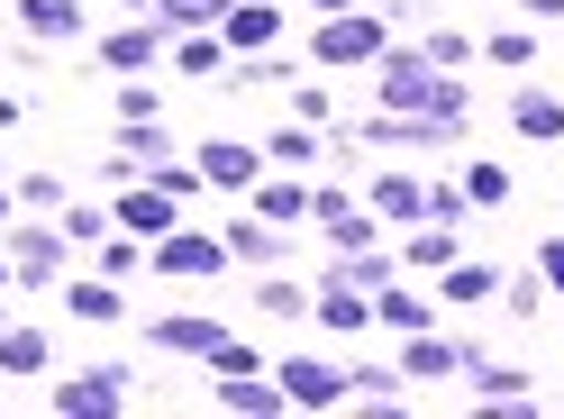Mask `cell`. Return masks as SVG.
Segmentation results:
<instances>
[{
	"label": "cell",
	"instance_id": "2",
	"mask_svg": "<svg viewBox=\"0 0 564 419\" xmlns=\"http://www.w3.org/2000/svg\"><path fill=\"white\" fill-rule=\"evenodd\" d=\"M455 137H465V119H401V110H373L365 128H346L328 155H356V147H392V155H446Z\"/></svg>",
	"mask_w": 564,
	"mask_h": 419
},
{
	"label": "cell",
	"instance_id": "47",
	"mask_svg": "<svg viewBox=\"0 0 564 419\" xmlns=\"http://www.w3.org/2000/svg\"><path fill=\"white\" fill-rule=\"evenodd\" d=\"M310 10H319V19H337V10H356V0H310Z\"/></svg>",
	"mask_w": 564,
	"mask_h": 419
},
{
	"label": "cell",
	"instance_id": "30",
	"mask_svg": "<svg viewBox=\"0 0 564 419\" xmlns=\"http://www.w3.org/2000/svg\"><path fill=\"white\" fill-rule=\"evenodd\" d=\"M237 10V0H155V19L173 28V37H192V28H219Z\"/></svg>",
	"mask_w": 564,
	"mask_h": 419
},
{
	"label": "cell",
	"instance_id": "17",
	"mask_svg": "<svg viewBox=\"0 0 564 419\" xmlns=\"http://www.w3.org/2000/svg\"><path fill=\"white\" fill-rule=\"evenodd\" d=\"M246 201H256V219H264V228H301V219H310V192H301L282 164L256 173V183H246Z\"/></svg>",
	"mask_w": 564,
	"mask_h": 419
},
{
	"label": "cell",
	"instance_id": "31",
	"mask_svg": "<svg viewBox=\"0 0 564 419\" xmlns=\"http://www.w3.org/2000/svg\"><path fill=\"white\" fill-rule=\"evenodd\" d=\"M482 55L501 64V74H528V64H538V37H528V28H491V37H482Z\"/></svg>",
	"mask_w": 564,
	"mask_h": 419
},
{
	"label": "cell",
	"instance_id": "10",
	"mask_svg": "<svg viewBox=\"0 0 564 419\" xmlns=\"http://www.w3.org/2000/svg\"><path fill=\"white\" fill-rule=\"evenodd\" d=\"M28 46H91V10L83 0H10Z\"/></svg>",
	"mask_w": 564,
	"mask_h": 419
},
{
	"label": "cell",
	"instance_id": "29",
	"mask_svg": "<svg viewBox=\"0 0 564 419\" xmlns=\"http://www.w3.org/2000/svg\"><path fill=\"white\" fill-rule=\"evenodd\" d=\"M373 320H392V329L410 337V329H429V320H437V301H419V292H401V283H382V292H373Z\"/></svg>",
	"mask_w": 564,
	"mask_h": 419
},
{
	"label": "cell",
	"instance_id": "13",
	"mask_svg": "<svg viewBox=\"0 0 564 419\" xmlns=\"http://www.w3.org/2000/svg\"><path fill=\"white\" fill-rule=\"evenodd\" d=\"M119 228H128V237H147V247H155L164 228H183V201H173V192H155L147 173H137V183H119Z\"/></svg>",
	"mask_w": 564,
	"mask_h": 419
},
{
	"label": "cell",
	"instance_id": "50",
	"mask_svg": "<svg viewBox=\"0 0 564 419\" xmlns=\"http://www.w3.org/2000/svg\"><path fill=\"white\" fill-rule=\"evenodd\" d=\"M10 283H19V273H10V256H0V292H10Z\"/></svg>",
	"mask_w": 564,
	"mask_h": 419
},
{
	"label": "cell",
	"instance_id": "14",
	"mask_svg": "<svg viewBox=\"0 0 564 419\" xmlns=\"http://www.w3.org/2000/svg\"><path fill=\"white\" fill-rule=\"evenodd\" d=\"M228 329L219 320H209V310H164V320H147V346H155V356H200L209 365V346H219Z\"/></svg>",
	"mask_w": 564,
	"mask_h": 419
},
{
	"label": "cell",
	"instance_id": "21",
	"mask_svg": "<svg viewBox=\"0 0 564 419\" xmlns=\"http://www.w3.org/2000/svg\"><path fill=\"white\" fill-rule=\"evenodd\" d=\"M365 210H373V219H401V228H419V219H429V183H419V173H382V183L365 192Z\"/></svg>",
	"mask_w": 564,
	"mask_h": 419
},
{
	"label": "cell",
	"instance_id": "7",
	"mask_svg": "<svg viewBox=\"0 0 564 419\" xmlns=\"http://www.w3.org/2000/svg\"><path fill=\"white\" fill-rule=\"evenodd\" d=\"M310 228H319L337 256H356V247H373V237H382V219H373L365 201H346L337 183H319V192H310Z\"/></svg>",
	"mask_w": 564,
	"mask_h": 419
},
{
	"label": "cell",
	"instance_id": "20",
	"mask_svg": "<svg viewBox=\"0 0 564 419\" xmlns=\"http://www.w3.org/2000/svg\"><path fill=\"white\" fill-rule=\"evenodd\" d=\"M510 128L528 137V147H555V137H564V100L538 92V83H519V92H510Z\"/></svg>",
	"mask_w": 564,
	"mask_h": 419
},
{
	"label": "cell",
	"instance_id": "6",
	"mask_svg": "<svg viewBox=\"0 0 564 419\" xmlns=\"http://www.w3.org/2000/svg\"><path fill=\"white\" fill-rule=\"evenodd\" d=\"M147 265L164 273V283H219L237 256H228V237H209V228H164L147 247Z\"/></svg>",
	"mask_w": 564,
	"mask_h": 419
},
{
	"label": "cell",
	"instance_id": "8",
	"mask_svg": "<svg viewBox=\"0 0 564 419\" xmlns=\"http://www.w3.org/2000/svg\"><path fill=\"white\" fill-rule=\"evenodd\" d=\"M273 383L292 410H346V365H328V356H282Z\"/></svg>",
	"mask_w": 564,
	"mask_h": 419
},
{
	"label": "cell",
	"instance_id": "46",
	"mask_svg": "<svg viewBox=\"0 0 564 419\" xmlns=\"http://www.w3.org/2000/svg\"><path fill=\"white\" fill-rule=\"evenodd\" d=\"M519 10H528V19H564V0H519Z\"/></svg>",
	"mask_w": 564,
	"mask_h": 419
},
{
	"label": "cell",
	"instance_id": "27",
	"mask_svg": "<svg viewBox=\"0 0 564 419\" xmlns=\"http://www.w3.org/2000/svg\"><path fill=\"white\" fill-rule=\"evenodd\" d=\"M401 265H410V273H429V283H437V273L455 265V228H437V219H419V237L401 247Z\"/></svg>",
	"mask_w": 564,
	"mask_h": 419
},
{
	"label": "cell",
	"instance_id": "1",
	"mask_svg": "<svg viewBox=\"0 0 564 419\" xmlns=\"http://www.w3.org/2000/svg\"><path fill=\"white\" fill-rule=\"evenodd\" d=\"M373 92H382V110H401V119H474V92L455 83L429 46H382L373 55Z\"/></svg>",
	"mask_w": 564,
	"mask_h": 419
},
{
	"label": "cell",
	"instance_id": "41",
	"mask_svg": "<svg viewBox=\"0 0 564 419\" xmlns=\"http://www.w3.org/2000/svg\"><path fill=\"white\" fill-rule=\"evenodd\" d=\"M110 228H119V219H100V210H74V201H64V237H74V247H100Z\"/></svg>",
	"mask_w": 564,
	"mask_h": 419
},
{
	"label": "cell",
	"instance_id": "28",
	"mask_svg": "<svg viewBox=\"0 0 564 419\" xmlns=\"http://www.w3.org/2000/svg\"><path fill=\"white\" fill-rule=\"evenodd\" d=\"M491 292H501V265H465V256H455L437 273V301H491Z\"/></svg>",
	"mask_w": 564,
	"mask_h": 419
},
{
	"label": "cell",
	"instance_id": "48",
	"mask_svg": "<svg viewBox=\"0 0 564 419\" xmlns=\"http://www.w3.org/2000/svg\"><path fill=\"white\" fill-rule=\"evenodd\" d=\"M10 119H19V100H10V92H0V128H10Z\"/></svg>",
	"mask_w": 564,
	"mask_h": 419
},
{
	"label": "cell",
	"instance_id": "4",
	"mask_svg": "<svg viewBox=\"0 0 564 419\" xmlns=\"http://www.w3.org/2000/svg\"><path fill=\"white\" fill-rule=\"evenodd\" d=\"M382 46H392V10H337V19H319V37H310V55H319L328 74H356Z\"/></svg>",
	"mask_w": 564,
	"mask_h": 419
},
{
	"label": "cell",
	"instance_id": "39",
	"mask_svg": "<svg viewBox=\"0 0 564 419\" xmlns=\"http://www.w3.org/2000/svg\"><path fill=\"white\" fill-rule=\"evenodd\" d=\"M419 46H429V55L446 64V74H455V64H465V55H474V37H465V28H446V19H437V28H429V37H419Z\"/></svg>",
	"mask_w": 564,
	"mask_h": 419
},
{
	"label": "cell",
	"instance_id": "3",
	"mask_svg": "<svg viewBox=\"0 0 564 419\" xmlns=\"http://www.w3.org/2000/svg\"><path fill=\"white\" fill-rule=\"evenodd\" d=\"M0 256H10L19 292H55V283H64V256H74V237H64V219H28V228H0Z\"/></svg>",
	"mask_w": 564,
	"mask_h": 419
},
{
	"label": "cell",
	"instance_id": "35",
	"mask_svg": "<svg viewBox=\"0 0 564 419\" xmlns=\"http://www.w3.org/2000/svg\"><path fill=\"white\" fill-rule=\"evenodd\" d=\"M501 310H510V320H538V310H546V273H538V265L510 273V283H501Z\"/></svg>",
	"mask_w": 564,
	"mask_h": 419
},
{
	"label": "cell",
	"instance_id": "34",
	"mask_svg": "<svg viewBox=\"0 0 564 419\" xmlns=\"http://www.w3.org/2000/svg\"><path fill=\"white\" fill-rule=\"evenodd\" d=\"M264 155H273L282 173H301V164H319L328 147H319V137H310V128H273V147H264Z\"/></svg>",
	"mask_w": 564,
	"mask_h": 419
},
{
	"label": "cell",
	"instance_id": "33",
	"mask_svg": "<svg viewBox=\"0 0 564 419\" xmlns=\"http://www.w3.org/2000/svg\"><path fill=\"white\" fill-rule=\"evenodd\" d=\"M465 201H474V210H501V201H510V173L491 164V155H474V164H465Z\"/></svg>",
	"mask_w": 564,
	"mask_h": 419
},
{
	"label": "cell",
	"instance_id": "24",
	"mask_svg": "<svg viewBox=\"0 0 564 419\" xmlns=\"http://www.w3.org/2000/svg\"><path fill=\"white\" fill-rule=\"evenodd\" d=\"M64 310H74V320H119V310H128V292L110 283V273H83V283H64Z\"/></svg>",
	"mask_w": 564,
	"mask_h": 419
},
{
	"label": "cell",
	"instance_id": "15",
	"mask_svg": "<svg viewBox=\"0 0 564 419\" xmlns=\"http://www.w3.org/2000/svg\"><path fill=\"white\" fill-rule=\"evenodd\" d=\"M219 37H228V55H273L282 46V0H237L219 19Z\"/></svg>",
	"mask_w": 564,
	"mask_h": 419
},
{
	"label": "cell",
	"instance_id": "25",
	"mask_svg": "<svg viewBox=\"0 0 564 419\" xmlns=\"http://www.w3.org/2000/svg\"><path fill=\"white\" fill-rule=\"evenodd\" d=\"M310 320H319V329H337V337H356V329L373 320V301H365V292H337V283H319V292H310Z\"/></svg>",
	"mask_w": 564,
	"mask_h": 419
},
{
	"label": "cell",
	"instance_id": "32",
	"mask_svg": "<svg viewBox=\"0 0 564 419\" xmlns=\"http://www.w3.org/2000/svg\"><path fill=\"white\" fill-rule=\"evenodd\" d=\"M256 301L273 310V320H301V310H310V292L292 283V273H282V265H264V283H256Z\"/></svg>",
	"mask_w": 564,
	"mask_h": 419
},
{
	"label": "cell",
	"instance_id": "36",
	"mask_svg": "<svg viewBox=\"0 0 564 419\" xmlns=\"http://www.w3.org/2000/svg\"><path fill=\"white\" fill-rule=\"evenodd\" d=\"M137 265H147V237H100V273H110V283H128Z\"/></svg>",
	"mask_w": 564,
	"mask_h": 419
},
{
	"label": "cell",
	"instance_id": "23",
	"mask_svg": "<svg viewBox=\"0 0 564 419\" xmlns=\"http://www.w3.org/2000/svg\"><path fill=\"white\" fill-rule=\"evenodd\" d=\"M173 64H183V74H200V83H219L228 74V37H219V28H192V37H173Z\"/></svg>",
	"mask_w": 564,
	"mask_h": 419
},
{
	"label": "cell",
	"instance_id": "5",
	"mask_svg": "<svg viewBox=\"0 0 564 419\" xmlns=\"http://www.w3.org/2000/svg\"><path fill=\"white\" fill-rule=\"evenodd\" d=\"M55 419H119L137 401V374L128 365H83V374H55Z\"/></svg>",
	"mask_w": 564,
	"mask_h": 419
},
{
	"label": "cell",
	"instance_id": "37",
	"mask_svg": "<svg viewBox=\"0 0 564 419\" xmlns=\"http://www.w3.org/2000/svg\"><path fill=\"white\" fill-rule=\"evenodd\" d=\"M147 183H155V192H173V201H192V192H200V164L164 155V164H147Z\"/></svg>",
	"mask_w": 564,
	"mask_h": 419
},
{
	"label": "cell",
	"instance_id": "44",
	"mask_svg": "<svg viewBox=\"0 0 564 419\" xmlns=\"http://www.w3.org/2000/svg\"><path fill=\"white\" fill-rule=\"evenodd\" d=\"M538 273H546V292L564 301V237H538Z\"/></svg>",
	"mask_w": 564,
	"mask_h": 419
},
{
	"label": "cell",
	"instance_id": "51",
	"mask_svg": "<svg viewBox=\"0 0 564 419\" xmlns=\"http://www.w3.org/2000/svg\"><path fill=\"white\" fill-rule=\"evenodd\" d=\"M119 10H155V0H119Z\"/></svg>",
	"mask_w": 564,
	"mask_h": 419
},
{
	"label": "cell",
	"instance_id": "43",
	"mask_svg": "<svg viewBox=\"0 0 564 419\" xmlns=\"http://www.w3.org/2000/svg\"><path fill=\"white\" fill-rule=\"evenodd\" d=\"M155 110H164L155 83H137V74H128V83H119V119H155Z\"/></svg>",
	"mask_w": 564,
	"mask_h": 419
},
{
	"label": "cell",
	"instance_id": "38",
	"mask_svg": "<svg viewBox=\"0 0 564 419\" xmlns=\"http://www.w3.org/2000/svg\"><path fill=\"white\" fill-rule=\"evenodd\" d=\"M209 374H264V356L246 337H219V346H209Z\"/></svg>",
	"mask_w": 564,
	"mask_h": 419
},
{
	"label": "cell",
	"instance_id": "12",
	"mask_svg": "<svg viewBox=\"0 0 564 419\" xmlns=\"http://www.w3.org/2000/svg\"><path fill=\"white\" fill-rule=\"evenodd\" d=\"M209 410H228V419H282L292 401H282V383L264 365V374H219V383H209Z\"/></svg>",
	"mask_w": 564,
	"mask_h": 419
},
{
	"label": "cell",
	"instance_id": "11",
	"mask_svg": "<svg viewBox=\"0 0 564 419\" xmlns=\"http://www.w3.org/2000/svg\"><path fill=\"white\" fill-rule=\"evenodd\" d=\"M465 383H474L482 410H538V383H528V365H501V356H482V346H465Z\"/></svg>",
	"mask_w": 564,
	"mask_h": 419
},
{
	"label": "cell",
	"instance_id": "18",
	"mask_svg": "<svg viewBox=\"0 0 564 419\" xmlns=\"http://www.w3.org/2000/svg\"><path fill=\"white\" fill-rule=\"evenodd\" d=\"M401 374H410V383H446V374H465V337L410 329V346H401Z\"/></svg>",
	"mask_w": 564,
	"mask_h": 419
},
{
	"label": "cell",
	"instance_id": "22",
	"mask_svg": "<svg viewBox=\"0 0 564 419\" xmlns=\"http://www.w3.org/2000/svg\"><path fill=\"white\" fill-rule=\"evenodd\" d=\"M46 365H55L46 329H28V320H0V374H46Z\"/></svg>",
	"mask_w": 564,
	"mask_h": 419
},
{
	"label": "cell",
	"instance_id": "26",
	"mask_svg": "<svg viewBox=\"0 0 564 419\" xmlns=\"http://www.w3.org/2000/svg\"><path fill=\"white\" fill-rule=\"evenodd\" d=\"M219 237H228V256H237V265H282V228H264L256 210H246V219H228Z\"/></svg>",
	"mask_w": 564,
	"mask_h": 419
},
{
	"label": "cell",
	"instance_id": "49",
	"mask_svg": "<svg viewBox=\"0 0 564 419\" xmlns=\"http://www.w3.org/2000/svg\"><path fill=\"white\" fill-rule=\"evenodd\" d=\"M10 201H19V192H10V183H0V228H10Z\"/></svg>",
	"mask_w": 564,
	"mask_h": 419
},
{
	"label": "cell",
	"instance_id": "45",
	"mask_svg": "<svg viewBox=\"0 0 564 419\" xmlns=\"http://www.w3.org/2000/svg\"><path fill=\"white\" fill-rule=\"evenodd\" d=\"M292 110L301 119H328V83H292Z\"/></svg>",
	"mask_w": 564,
	"mask_h": 419
},
{
	"label": "cell",
	"instance_id": "16",
	"mask_svg": "<svg viewBox=\"0 0 564 419\" xmlns=\"http://www.w3.org/2000/svg\"><path fill=\"white\" fill-rule=\"evenodd\" d=\"M200 164V183H219V192H246L264 173V147H237V137H209V147L192 155Z\"/></svg>",
	"mask_w": 564,
	"mask_h": 419
},
{
	"label": "cell",
	"instance_id": "9",
	"mask_svg": "<svg viewBox=\"0 0 564 419\" xmlns=\"http://www.w3.org/2000/svg\"><path fill=\"white\" fill-rule=\"evenodd\" d=\"M164 37H173L164 19H128V28H100V37H91V55L110 64V74H147V64H164V55H173Z\"/></svg>",
	"mask_w": 564,
	"mask_h": 419
},
{
	"label": "cell",
	"instance_id": "40",
	"mask_svg": "<svg viewBox=\"0 0 564 419\" xmlns=\"http://www.w3.org/2000/svg\"><path fill=\"white\" fill-rule=\"evenodd\" d=\"M465 210H474L465 183H429V219H437V228H465Z\"/></svg>",
	"mask_w": 564,
	"mask_h": 419
},
{
	"label": "cell",
	"instance_id": "19",
	"mask_svg": "<svg viewBox=\"0 0 564 419\" xmlns=\"http://www.w3.org/2000/svg\"><path fill=\"white\" fill-rule=\"evenodd\" d=\"M346 401L401 419V410H410V374H401V365H356V374H346Z\"/></svg>",
	"mask_w": 564,
	"mask_h": 419
},
{
	"label": "cell",
	"instance_id": "42",
	"mask_svg": "<svg viewBox=\"0 0 564 419\" xmlns=\"http://www.w3.org/2000/svg\"><path fill=\"white\" fill-rule=\"evenodd\" d=\"M19 201L28 210H64V173H19Z\"/></svg>",
	"mask_w": 564,
	"mask_h": 419
}]
</instances>
